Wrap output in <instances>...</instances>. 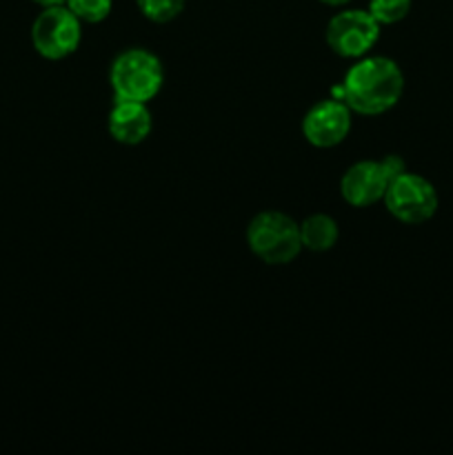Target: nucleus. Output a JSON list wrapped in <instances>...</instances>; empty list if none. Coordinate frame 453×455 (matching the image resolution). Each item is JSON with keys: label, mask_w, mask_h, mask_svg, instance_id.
<instances>
[{"label": "nucleus", "mask_w": 453, "mask_h": 455, "mask_svg": "<svg viewBox=\"0 0 453 455\" xmlns=\"http://www.w3.org/2000/svg\"><path fill=\"white\" fill-rule=\"evenodd\" d=\"M342 100L358 116H382L393 109L404 93V74L393 58H358L340 83Z\"/></svg>", "instance_id": "f257e3e1"}, {"label": "nucleus", "mask_w": 453, "mask_h": 455, "mask_svg": "<svg viewBox=\"0 0 453 455\" xmlns=\"http://www.w3.org/2000/svg\"><path fill=\"white\" fill-rule=\"evenodd\" d=\"M247 247L262 265H291L302 251L300 227L291 216L275 209L256 213L247 225Z\"/></svg>", "instance_id": "f03ea898"}, {"label": "nucleus", "mask_w": 453, "mask_h": 455, "mask_svg": "<svg viewBox=\"0 0 453 455\" xmlns=\"http://www.w3.org/2000/svg\"><path fill=\"white\" fill-rule=\"evenodd\" d=\"M109 84L114 100H136L149 105L164 84L163 62L149 49H124L111 62Z\"/></svg>", "instance_id": "7ed1b4c3"}, {"label": "nucleus", "mask_w": 453, "mask_h": 455, "mask_svg": "<svg viewBox=\"0 0 453 455\" xmlns=\"http://www.w3.org/2000/svg\"><path fill=\"white\" fill-rule=\"evenodd\" d=\"M83 43V22L67 4L43 7L31 25V44L44 60H65L74 56Z\"/></svg>", "instance_id": "20e7f679"}, {"label": "nucleus", "mask_w": 453, "mask_h": 455, "mask_svg": "<svg viewBox=\"0 0 453 455\" xmlns=\"http://www.w3.org/2000/svg\"><path fill=\"white\" fill-rule=\"evenodd\" d=\"M380 22L369 9H340L333 13L324 29L327 47L345 60L369 56L380 40Z\"/></svg>", "instance_id": "39448f33"}, {"label": "nucleus", "mask_w": 453, "mask_h": 455, "mask_svg": "<svg viewBox=\"0 0 453 455\" xmlns=\"http://www.w3.org/2000/svg\"><path fill=\"white\" fill-rule=\"evenodd\" d=\"M382 204L402 225H425L438 212L440 198L433 182L420 173L402 172L389 182Z\"/></svg>", "instance_id": "423d86ee"}, {"label": "nucleus", "mask_w": 453, "mask_h": 455, "mask_svg": "<svg viewBox=\"0 0 453 455\" xmlns=\"http://www.w3.org/2000/svg\"><path fill=\"white\" fill-rule=\"evenodd\" d=\"M354 127V111L345 100L327 98L311 107L302 118V136L315 149H333L342 145Z\"/></svg>", "instance_id": "0eeeda50"}, {"label": "nucleus", "mask_w": 453, "mask_h": 455, "mask_svg": "<svg viewBox=\"0 0 453 455\" xmlns=\"http://www.w3.org/2000/svg\"><path fill=\"white\" fill-rule=\"evenodd\" d=\"M393 180L382 160H358L340 178V196L349 207L367 209L382 203Z\"/></svg>", "instance_id": "6e6552de"}, {"label": "nucleus", "mask_w": 453, "mask_h": 455, "mask_svg": "<svg viewBox=\"0 0 453 455\" xmlns=\"http://www.w3.org/2000/svg\"><path fill=\"white\" fill-rule=\"evenodd\" d=\"M151 129H154V118L147 102L114 100V107L107 116V132L118 145H140L151 136Z\"/></svg>", "instance_id": "1a4fd4ad"}, {"label": "nucleus", "mask_w": 453, "mask_h": 455, "mask_svg": "<svg viewBox=\"0 0 453 455\" xmlns=\"http://www.w3.org/2000/svg\"><path fill=\"white\" fill-rule=\"evenodd\" d=\"M298 227H300L302 249H306V251H331L338 244V240H340L338 220L333 216H329V213H311L305 220L298 222Z\"/></svg>", "instance_id": "9d476101"}, {"label": "nucleus", "mask_w": 453, "mask_h": 455, "mask_svg": "<svg viewBox=\"0 0 453 455\" xmlns=\"http://www.w3.org/2000/svg\"><path fill=\"white\" fill-rule=\"evenodd\" d=\"M136 4L147 20L155 25H167L185 12L187 0H136Z\"/></svg>", "instance_id": "9b49d317"}, {"label": "nucleus", "mask_w": 453, "mask_h": 455, "mask_svg": "<svg viewBox=\"0 0 453 455\" xmlns=\"http://www.w3.org/2000/svg\"><path fill=\"white\" fill-rule=\"evenodd\" d=\"M65 4L83 25H98L107 20L114 9V0H65Z\"/></svg>", "instance_id": "f8f14e48"}, {"label": "nucleus", "mask_w": 453, "mask_h": 455, "mask_svg": "<svg viewBox=\"0 0 453 455\" xmlns=\"http://www.w3.org/2000/svg\"><path fill=\"white\" fill-rule=\"evenodd\" d=\"M413 0H369V13L382 25H398L409 16Z\"/></svg>", "instance_id": "ddd939ff"}, {"label": "nucleus", "mask_w": 453, "mask_h": 455, "mask_svg": "<svg viewBox=\"0 0 453 455\" xmlns=\"http://www.w3.org/2000/svg\"><path fill=\"white\" fill-rule=\"evenodd\" d=\"M322 4H327V7H345V4H349L351 0H320Z\"/></svg>", "instance_id": "4468645a"}, {"label": "nucleus", "mask_w": 453, "mask_h": 455, "mask_svg": "<svg viewBox=\"0 0 453 455\" xmlns=\"http://www.w3.org/2000/svg\"><path fill=\"white\" fill-rule=\"evenodd\" d=\"M40 7H52V4H65V0H34Z\"/></svg>", "instance_id": "2eb2a0df"}]
</instances>
